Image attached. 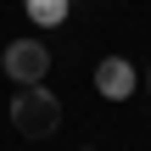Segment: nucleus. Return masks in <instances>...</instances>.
<instances>
[{"label": "nucleus", "mask_w": 151, "mask_h": 151, "mask_svg": "<svg viewBox=\"0 0 151 151\" xmlns=\"http://www.w3.org/2000/svg\"><path fill=\"white\" fill-rule=\"evenodd\" d=\"M56 123H62V101L45 84H22L17 101H11V129L28 134V140H45V134H56Z\"/></svg>", "instance_id": "nucleus-1"}, {"label": "nucleus", "mask_w": 151, "mask_h": 151, "mask_svg": "<svg viewBox=\"0 0 151 151\" xmlns=\"http://www.w3.org/2000/svg\"><path fill=\"white\" fill-rule=\"evenodd\" d=\"M50 73V50L39 39H11L6 45V78L11 84H45Z\"/></svg>", "instance_id": "nucleus-2"}, {"label": "nucleus", "mask_w": 151, "mask_h": 151, "mask_svg": "<svg viewBox=\"0 0 151 151\" xmlns=\"http://www.w3.org/2000/svg\"><path fill=\"white\" fill-rule=\"evenodd\" d=\"M95 90H101L106 101H129V95H134V62H129V56H106V62L95 67Z\"/></svg>", "instance_id": "nucleus-3"}, {"label": "nucleus", "mask_w": 151, "mask_h": 151, "mask_svg": "<svg viewBox=\"0 0 151 151\" xmlns=\"http://www.w3.org/2000/svg\"><path fill=\"white\" fill-rule=\"evenodd\" d=\"M28 6V17L39 22V28H56V22H67V0H22Z\"/></svg>", "instance_id": "nucleus-4"}, {"label": "nucleus", "mask_w": 151, "mask_h": 151, "mask_svg": "<svg viewBox=\"0 0 151 151\" xmlns=\"http://www.w3.org/2000/svg\"><path fill=\"white\" fill-rule=\"evenodd\" d=\"M146 84H151V78H146Z\"/></svg>", "instance_id": "nucleus-5"}]
</instances>
